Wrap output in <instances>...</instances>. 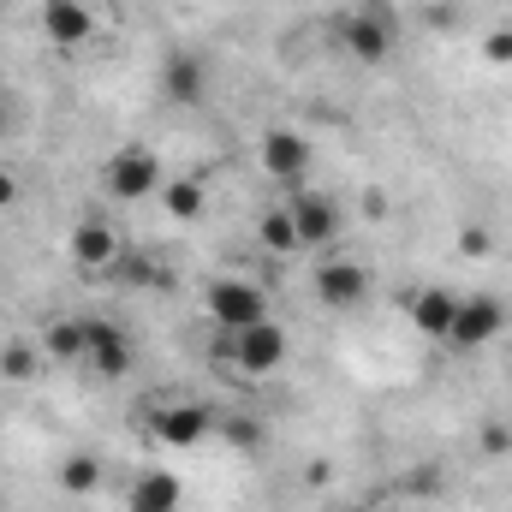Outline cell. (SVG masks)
<instances>
[{"label":"cell","mask_w":512,"mask_h":512,"mask_svg":"<svg viewBox=\"0 0 512 512\" xmlns=\"http://www.w3.org/2000/svg\"><path fill=\"white\" fill-rule=\"evenodd\" d=\"M96 185H102L108 203H149V197H161L167 167H161V155L149 143H120V149H108Z\"/></svg>","instance_id":"cell-1"},{"label":"cell","mask_w":512,"mask_h":512,"mask_svg":"<svg viewBox=\"0 0 512 512\" xmlns=\"http://www.w3.org/2000/svg\"><path fill=\"white\" fill-rule=\"evenodd\" d=\"M334 42H340V54L352 66L376 72V66L393 60V48H399V24H393V12H382V6H352V12L334 18Z\"/></svg>","instance_id":"cell-2"},{"label":"cell","mask_w":512,"mask_h":512,"mask_svg":"<svg viewBox=\"0 0 512 512\" xmlns=\"http://www.w3.org/2000/svg\"><path fill=\"white\" fill-rule=\"evenodd\" d=\"M286 352H292V340H286V328H280L274 316L256 322V328H239V334H221V340H215V358H221L233 376H245V382L274 376V370L286 364Z\"/></svg>","instance_id":"cell-3"},{"label":"cell","mask_w":512,"mask_h":512,"mask_svg":"<svg viewBox=\"0 0 512 512\" xmlns=\"http://www.w3.org/2000/svg\"><path fill=\"white\" fill-rule=\"evenodd\" d=\"M512 322V304L501 292H459V316H453V328H447V352H483V346H495L501 334H507Z\"/></svg>","instance_id":"cell-4"},{"label":"cell","mask_w":512,"mask_h":512,"mask_svg":"<svg viewBox=\"0 0 512 512\" xmlns=\"http://www.w3.org/2000/svg\"><path fill=\"white\" fill-rule=\"evenodd\" d=\"M310 292H316V304H322V310L352 316V310H364V304H370L376 274H370L358 256H322V262L310 268Z\"/></svg>","instance_id":"cell-5"},{"label":"cell","mask_w":512,"mask_h":512,"mask_svg":"<svg viewBox=\"0 0 512 512\" xmlns=\"http://www.w3.org/2000/svg\"><path fill=\"white\" fill-rule=\"evenodd\" d=\"M66 256H72V268H78L84 280H114V268H120V256H126V239H120L114 215L90 209V215L72 227V239H66Z\"/></svg>","instance_id":"cell-6"},{"label":"cell","mask_w":512,"mask_h":512,"mask_svg":"<svg viewBox=\"0 0 512 512\" xmlns=\"http://www.w3.org/2000/svg\"><path fill=\"white\" fill-rule=\"evenodd\" d=\"M215 405L209 399H191V393H173V399H155V411H149V435L161 441V447H203L209 435H215Z\"/></svg>","instance_id":"cell-7"},{"label":"cell","mask_w":512,"mask_h":512,"mask_svg":"<svg viewBox=\"0 0 512 512\" xmlns=\"http://www.w3.org/2000/svg\"><path fill=\"white\" fill-rule=\"evenodd\" d=\"M286 215H292V233H298V256L334 251V239H340V227H346L340 203H334L328 191H316V185L286 191Z\"/></svg>","instance_id":"cell-8"},{"label":"cell","mask_w":512,"mask_h":512,"mask_svg":"<svg viewBox=\"0 0 512 512\" xmlns=\"http://www.w3.org/2000/svg\"><path fill=\"white\" fill-rule=\"evenodd\" d=\"M203 310H209V322H215L221 334H239V328L268 322V292H262L256 280H245V274H221V280H209Z\"/></svg>","instance_id":"cell-9"},{"label":"cell","mask_w":512,"mask_h":512,"mask_svg":"<svg viewBox=\"0 0 512 512\" xmlns=\"http://www.w3.org/2000/svg\"><path fill=\"white\" fill-rule=\"evenodd\" d=\"M256 161H262V173H268L274 185L298 191V185H310L316 143H310L298 126H268V131H262V143H256Z\"/></svg>","instance_id":"cell-10"},{"label":"cell","mask_w":512,"mask_h":512,"mask_svg":"<svg viewBox=\"0 0 512 512\" xmlns=\"http://www.w3.org/2000/svg\"><path fill=\"white\" fill-rule=\"evenodd\" d=\"M131 364H137V346H131L126 328L108 322V316H90V352H84V370H90L96 382H126Z\"/></svg>","instance_id":"cell-11"},{"label":"cell","mask_w":512,"mask_h":512,"mask_svg":"<svg viewBox=\"0 0 512 512\" xmlns=\"http://www.w3.org/2000/svg\"><path fill=\"white\" fill-rule=\"evenodd\" d=\"M96 30H102V18L90 12V0H42V36H48L60 54L90 48Z\"/></svg>","instance_id":"cell-12"},{"label":"cell","mask_w":512,"mask_h":512,"mask_svg":"<svg viewBox=\"0 0 512 512\" xmlns=\"http://www.w3.org/2000/svg\"><path fill=\"white\" fill-rule=\"evenodd\" d=\"M161 102L167 108H203L209 102V66L197 54H173L161 66Z\"/></svg>","instance_id":"cell-13"},{"label":"cell","mask_w":512,"mask_h":512,"mask_svg":"<svg viewBox=\"0 0 512 512\" xmlns=\"http://www.w3.org/2000/svg\"><path fill=\"white\" fill-rule=\"evenodd\" d=\"M405 316H411V328L423 334V340H447V328H453V316H459V292H447V286H417L411 298H405Z\"/></svg>","instance_id":"cell-14"},{"label":"cell","mask_w":512,"mask_h":512,"mask_svg":"<svg viewBox=\"0 0 512 512\" xmlns=\"http://www.w3.org/2000/svg\"><path fill=\"white\" fill-rule=\"evenodd\" d=\"M179 507H185V483H179L173 471L149 465V471H137V477H131L126 512H179Z\"/></svg>","instance_id":"cell-15"},{"label":"cell","mask_w":512,"mask_h":512,"mask_svg":"<svg viewBox=\"0 0 512 512\" xmlns=\"http://www.w3.org/2000/svg\"><path fill=\"white\" fill-rule=\"evenodd\" d=\"M36 346H42L48 364H84V352H90V316H54Z\"/></svg>","instance_id":"cell-16"},{"label":"cell","mask_w":512,"mask_h":512,"mask_svg":"<svg viewBox=\"0 0 512 512\" xmlns=\"http://www.w3.org/2000/svg\"><path fill=\"white\" fill-rule=\"evenodd\" d=\"M161 209H167L173 221H197V215L209 209V179H203V173L167 179V185H161Z\"/></svg>","instance_id":"cell-17"},{"label":"cell","mask_w":512,"mask_h":512,"mask_svg":"<svg viewBox=\"0 0 512 512\" xmlns=\"http://www.w3.org/2000/svg\"><path fill=\"white\" fill-rule=\"evenodd\" d=\"M256 245H262L268 256H298V233H292L286 203H274V209H262V215H256Z\"/></svg>","instance_id":"cell-18"},{"label":"cell","mask_w":512,"mask_h":512,"mask_svg":"<svg viewBox=\"0 0 512 512\" xmlns=\"http://www.w3.org/2000/svg\"><path fill=\"white\" fill-rule=\"evenodd\" d=\"M42 364H48V358H42L36 340H6V346H0V382H18V387L36 382Z\"/></svg>","instance_id":"cell-19"},{"label":"cell","mask_w":512,"mask_h":512,"mask_svg":"<svg viewBox=\"0 0 512 512\" xmlns=\"http://www.w3.org/2000/svg\"><path fill=\"white\" fill-rule=\"evenodd\" d=\"M54 483L66 489V495H96L102 489V459H90V453H72V459H60V471H54Z\"/></svg>","instance_id":"cell-20"},{"label":"cell","mask_w":512,"mask_h":512,"mask_svg":"<svg viewBox=\"0 0 512 512\" xmlns=\"http://www.w3.org/2000/svg\"><path fill=\"white\" fill-rule=\"evenodd\" d=\"M477 441H483V453H495V459H507V453H512V429H507V423H483V435H477Z\"/></svg>","instance_id":"cell-21"},{"label":"cell","mask_w":512,"mask_h":512,"mask_svg":"<svg viewBox=\"0 0 512 512\" xmlns=\"http://www.w3.org/2000/svg\"><path fill=\"white\" fill-rule=\"evenodd\" d=\"M483 54H489L495 66H512V30H495V36H483Z\"/></svg>","instance_id":"cell-22"},{"label":"cell","mask_w":512,"mask_h":512,"mask_svg":"<svg viewBox=\"0 0 512 512\" xmlns=\"http://www.w3.org/2000/svg\"><path fill=\"white\" fill-rule=\"evenodd\" d=\"M18 191H24V185H18V173H0V209H12V203H18Z\"/></svg>","instance_id":"cell-23"},{"label":"cell","mask_w":512,"mask_h":512,"mask_svg":"<svg viewBox=\"0 0 512 512\" xmlns=\"http://www.w3.org/2000/svg\"><path fill=\"white\" fill-rule=\"evenodd\" d=\"M334 512H376V507H334Z\"/></svg>","instance_id":"cell-24"}]
</instances>
